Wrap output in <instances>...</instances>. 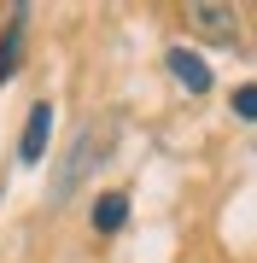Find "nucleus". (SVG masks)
Returning <instances> with one entry per match:
<instances>
[{"label":"nucleus","mask_w":257,"mask_h":263,"mask_svg":"<svg viewBox=\"0 0 257 263\" xmlns=\"http://www.w3.org/2000/svg\"><path fill=\"white\" fill-rule=\"evenodd\" d=\"M105 141H111V129H100V123H88V129H76V141H70L65 164H58V176H53V205L76 199V187H82L88 176H94V164L105 158Z\"/></svg>","instance_id":"f257e3e1"},{"label":"nucleus","mask_w":257,"mask_h":263,"mask_svg":"<svg viewBox=\"0 0 257 263\" xmlns=\"http://www.w3.org/2000/svg\"><path fill=\"white\" fill-rule=\"evenodd\" d=\"M181 18H187V29L199 41H216V47L240 41V6H234V0H187Z\"/></svg>","instance_id":"f03ea898"},{"label":"nucleus","mask_w":257,"mask_h":263,"mask_svg":"<svg viewBox=\"0 0 257 263\" xmlns=\"http://www.w3.org/2000/svg\"><path fill=\"white\" fill-rule=\"evenodd\" d=\"M47 141H53V105L35 100V105H29V117H24V135H18V164L35 170L41 158H47Z\"/></svg>","instance_id":"7ed1b4c3"},{"label":"nucleus","mask_w":257,"mask_h":263,"mask_svg":"<svg viewBox=\"0 0 257 263\" xmlns=\"http://www.w3.org/2000/svg\"><path fill=\"white\" fill-rule=\"evenodd\" d=\"M164 65H170V76L187 88V94H210V65H205L193 47H170V53H164Z\"/></svg>","instance_id":"20e7f679"},{"label":"nucleus","mask_w":257,"mask_h":263,"mask_svg":"<svg viewBox=\"0 0 257 263\" xmlns=\"http://www.w3.org/2000/svg\"><path fill=\"white\" fill-rule=\"evenodd\" d=\"M129 222V193H100L94 199V234H117Z\"/></svg>","instance_id":"39448f33"},{"label":"nucleus","mask_w":257,"mask_h":263,"mask_svg":"<svg viewBox=\"0 0 257 263\" xmlns=\"http://www.w3.org/2000/svg\"><path fill=\"white\" fill-rule=\"evenodd\" d=\"M12 12H18V18H12V29L0 35V82L18 70V53H24V12H29V6H12Z\"/></svg>","instance_id":"423d86ee"},{"label":"nucleus","mask_w":257,"mask_h":263,"mask_svg":"<svg viewBox=\"0 0 257 263\" xmlns=\"http://www.w3.org/2000/svg\"><path fill=\"white\" fill-rule=\"evenodd\" d=\"M234 117L240 123H257V82H240L234 88Z\"/></svg>","instance_id":"0eeeda50"}]
</instances>
